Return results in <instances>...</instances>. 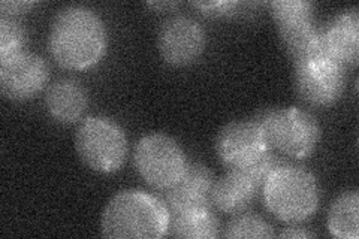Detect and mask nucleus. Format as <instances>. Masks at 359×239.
I'll return each mask as SVG.
<instances>
[{"label": "nucleus", "mask_w": 359, "mask_h": 239, "mask_svg": "<svg viewBox=\"0 0 359 239\" xmlns=\"http://www.w3.org/2000/svg\"><path fill=\"white\" fill-rule=\"evenodd\" d=\"M50 79L48 64L41 55L21 53L0 62V92L13 102L38 96Z\"/></svg>", "instance_id": "10"}, {"label": "nucleus", "mask_w": 359, "mask_h": 239, "mask_svg": "<svg viewBox=\"0 0 359 239\" xmlns=\"http://www.w3.org/2000/svg\"><path fill=\"white\" fill-rule=\"evenodd\" d=\"M278 236L280 238H316V233L304 231V229H298V227H289V229H285Z\"/></svg>", "instance_id": "23"}, {"label": "nucleus", "mask_w": 359, "mask_h": 239, "mask_svg": "<svg viewBox=\"0 0 359 239\" xmlns=\"http://www.w3.org/2000/svg\"><path fill=\"white\" fill-rule=\"evenodd\" d=\"M170 219L162 199L142 190H123L107 203L100 231L109 239H157L166 235Z\"/></svg>", "instance_id": "2"}, {"label": "nucleus", "mask_w": 359, "mask_h": 239, "mask_svg": "<svg viewBox=\"0 0 359 239\" xmlns=\"http://www.w3.org/2000/svg\"><path fill=\"white\" fill-rule=\"evenodd\" d=\"M223 238H274L276 233L271 224L257 214L241 212L224 227Z\"/></svg>", "instance_id": "18"}, {"label": "nucleus", "mask_w": 359, "mask_h": 239, "mask_svg": "<svg viewBox=\"0 0 359 239\" xmlns=\"http://www.w3.org/2000/svg\"><path fill=\"white\" fill-rule=\"evenodd\" d=\"M294 83L298 97L310 107H331L346 87V67L330 57L313 55L295 63Z\"/></svg>", "instance_id": "7"}, {"label": "nucleus", "mask_w": 359, "mask_h": 239, "mask_svg": "<svg viewBox=\"0 0 359 239\" xmlns=\"http://www.w3.org/2000/svg\"><path fill=\"white\" fill-rule=\"evenodd\" d=\"M45 107L59 123L72 124L80 120L88 107L86 88L75 79H59L45 93Z\"/></svg>", "instance_id": "14"}, {"label": "nucleus", "mask_w": 359, "mask_h": 239, "mask_svg": "<svg viewBox=\"0 0 359 239\" xmlns=\"http://www.w3.org/2000/svg\"><path fill=\"white\" fill-rule=\"evenodd\" d=\"M195 8H198L202 14L210 17H228L232 15L237 8L238 2L233 0H216V2H194Z\"/></svg>", "instance_id": "21"}, {"label": "nucleus", "mask_w": 359, "mask_h": 239, "mask_svg": "<svg viewBox=\"0 0 359 239\" xmlns=\"http://www.w3.org/2000/svg\"><path fill=\"white\" fill-rule=\"evenodd\" d=\"M216 151L228 169H249L271 153L257 120L231 121L219 132Z\"/></svg>", "instance_id": "8"}, {"label": "nucleus", "mask_w": 359, "mask_h": 239, "mask_svg": "<svg viewBox=\"0 0 359 239\" xmlns=\"http://www.w3.org/2000/svg\"><path fill=\"white\" fill-rule=\"evenodd\" d=\"M175 4H150V6H154V8H163V6H166V8H170V6H174Z\"/></svg>", "instance_id": "24"}, {"label": "nucleus", "mask_w": 359, "mask_h": 239, "mask_svg": "<svg viewBox=\"0 0 359 239\" xmlns=\"http://www.w3.org/2000/svg\"><path fill=\"white\" fill-rule=\"evenodd\" d=\"M166 235L180 239H210L220 236V221L211 208L172 214Z\"/></svg>", "instance_id": "16"}, {"label": "nucleus", "mask_w": 359, "mask_h": 239, "mask_svg": "<svg viewBox=\"0 0 359 239\" xmlns=\"http://www.w3.org/2000/svg\"><path fill=\"white\" fill-rule=\"evenodd\" d=\"M133 165L150 187L166 191L182 179L187 158L183 148L171 136L151 133L135 145Z\"/></svg>", "instance_id": "6"}, {"label": "nucleus", "mask_w": 359, "mask_h": 239, "mask_svg": "<svg viewBox=\"0 0 359 239\" xmlns=\"http://www.w3.org/2000/svg\"><path fill=\"white\" fill-rule=\"evenodd\" d=\"M359 193L346 190L337 198L328 212V229L340 239H358L359 236Z\"/></svg>", "instance_id": "17"}, {"label": "nucleus", "mask_w": 359, "mask_h": 239, "mask_svg": "<svg viewBox=\"0 0 359 239\" xmlns=\"http://www.w3.org/2000/svg\"><path fill=\"white\" fill-rule=\"evenodd\" d=\"M35 5V2H26V0L25 2H20V0H4L0 4V13H2V17L15 18L18 15L29 13Z\"/></svg>", "instance_id": "22"}, {"label": "nucleus", "mask_w": 359, "mask_h": 239, "mask_svg": "<svg viewBox=\"0 0 359 239\" xmlns=\"http://www.w3.org/2000/svg\"><path fill=\"white\" fill-rule=\"evenodd\" d=\"M205 30L196 20L184 15L168 18L157 36V47L162 59L171 66L195 63L205 51Z\"/></svg>", "instance_id": "9"}, {"label": "nucleus", "mask_w": 359, "mask_h": 239, "mask_svg": "<svg viewBox=\"0 0 359 239\" xmlns=\"http://www.w3.org/2000/svg\"><path fill=\"white\" fill-rule=\"evenodd\" d=\"M215 177L202 163H187L182 179L165 191L163 202L170 214H178L189 210L211 208V190Z\"/></svg>", "instance_id": "12"}, {"label": "nucleus", "mask_w": 359, "mask_h": 239, "mask_svg": "<svg viewBox=\"0 0 359 239\" xmlns=\"http://www.w3.org/2000/svg\"><path fill=\"white\" fill-rule=\"evenodd\" d=\"M75 150L88 169L112 174L125 165L129 145L125 130L114 120L87 117L75 133Z\"/></svg>", "instance_id": "5"}, {"label": "nucleus", "mask_w": 359, "mask_h": 239, "mask_svg": "<svg viewBox=\"0 0 359 239\" xmlns=\"http://www.w3.org/2000/svg\"><path fill=\"white\" fill-rule=\"evenodd\" d=\"M48 47L53 59L66 69H88L107 51L104 21L87 6H66L53 20Z\"/></svg>", "instance_id": "1"}, {"label": "nucleus", "mask_w": 359, "mask_h": 239, "mask_svg": "<svg viewBox=\"0 0 359 239\" xmlns=\"http://www.w3.org/2000/svg\"><path fill=\"white\" fill-rule=\"evenodd\" d=\"M320 55L330 57L343 67L359 62V11L351 8L320 27Z\"/></svg>", "instance_id": "11"}, {"label": "nucleus", "mask_w": 359, "mask_h": 239, "mask_svg": "<svg viewBox=\"0 0 359 239\" xmlns=\"http://www.w3.org/2000/svg\"><path fill=\"white\" fill-rule=\"evenodd\" d=\"M259 193V186L247 170L229 169L228 174L215 181L211 203L223 214L237 215L249 210Z\"/></svg>", "instance_id": "13"}, {"label": "nucleus", "mask_w": 359, "mask_h": 239, "mask_svg": "<svg viewBox=\"0 0 359 239\" xmlns=\"http://www.w3.org/2000/svg\"><path fill=\"white\" fill-rule=\"evenodd\" d=\"M27 33L15 18L0 17V62L25 53Z\"/></svg>", "instance_id": "19"}, {"label": "nucleus", "mask_w": 359, "mask_h": 239, "mask_svg": "<svg viewBox=\"0 0 359 239\" xmlns=\"http://www.w3.org/2000/svg\"><path fill=\"white\" fill-rule=\"evenodd\" d=\"M277 29L286 53L295 63L320 54V27L313 18L292 20Z\"/></svg>", "instance_id": "15"}, {"label": "nucleus", "mask_w": 359, "mask_h": 239, "mask_svg": "<svg viewBox=\"0 0 359 239\" xmlns=\"http://www.w3.org/2000/svg\"><path fill=\"white\" fill-rule=\"evenodd\" d=\"M269 8L277 26L292 20L313 18L314 14V4L306 0H274Z\"/></svg>", "instance_id": "20"}, {"label": "nucleus", "mask_w": 359, "mask_h": 239, "mask_svg": "<svg viewBox=\"0 0 359 239\" xmlns=\"http://www.w3.org/2000/svg\"><path fill=\"white\" fill-rule=\"evenodd\" d=\"M262 196L266 210L287 224L311 219L319 207L316 178L307 169L292 163L277 169L268 178Z\"/></svg>", "instance_id": "3"}, {"label": "nucleus", "mask_w": 359, "mask_h": 239, "mask_svg": "<svg viewBox=\"0 0 359 239\" xmlns=\"http://www.w3.org/2000/svg\"><path fill=\"white\" fill-rule=\"evenodd\" d=\"M255 120L262 126L271 151L286 157L306 158L313 154L320 141L318 120L301 108H271L261 112Z\"/></svg>", "instance_id": "4"}]
</instances>
